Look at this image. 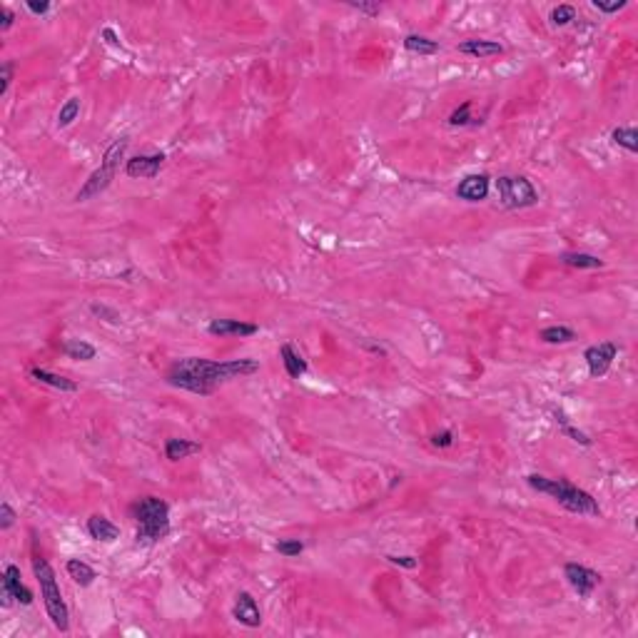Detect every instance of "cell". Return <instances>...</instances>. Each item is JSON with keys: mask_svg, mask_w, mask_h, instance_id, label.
<instances>
[{"mask_svg": "<svg viewBox=\"0 0 638 638\" xmlns=\"http://www.w3.org/2000/svg\"><path fill=\"white\" fill-rule=\"evenodd\" d=\"M259 372L257 359H230V362H215L205 357H185L177 359L165 374V382L175 389H185L192 394L210 396L217 386L227 382L242 379Z\"/></svg>", "mask_w": 638, "mask_h": 638, "instance_id": "obj_1", "label": "cell"}, {"mask_svg": "<svg viewBox=\"0 0 638 638\" xmlns=\"http://www.w3.org/2000/svg\"><path fill=\"white\" fill-rule=\"evenodd\" d=\"M526 484L531 486L533 491L538 494H546L564 507L566 512L571 514H579V516H601V507H598V501L589 494V491L579 489L576 484L566 479H549V476H541V474H528L526 476Z\"/></svg>", "mask_w": 638, "mask_h": 638, "instance_id": "obj_2", "label": "cell"}, {"mask_svg": "<svg viewBox=\"0 0 638 638\" xmlns=\"http://www.w3.org/2000/svg\"><path fill=\"white\" fill-rule=\"evenodd\" d=\"M33 574H35L37 584H40V596H42V603H45V611H48V618L53 621V626L58 628L60 633H68L70 631V611H68V603H65V598H63V591H60L58 579H55L53 566H50L45 559H40V556H35V559H33Z\"/></svg>", "mask_w": 638, "mask_h": 638, "instance_id": "obj_3", "label": "cell"}, {"mask_svg": "<svg viewBox=\"0 0 638 638\" xmlns=\"http://www.w3.org/2000/svg\"><path fill=\"white\" fill-rule=\"evenodd\" d=\"M132 516L138 524V541L155 543L170 533V504L160 496H145L132 507Z\"/></svg>", "mask_w": 638, "mask_h": 638, "instance_id": "obj_4", "label": "cell"}, {"mask_svg": "<svg viewBox=\"0 0 638 638\" xmlns=\"http://www.w3.org/2000/svg\"><path fill=\"white\" fill-rule=\"evenodd\" d=\"M127 145H130V140L122 135V138H117L115 143L105 150V155H102V160H100V167H95L90 172V177L83 182V187L78 190L75 200L88 202V200H93V197L102 195V192L112 185V179H115L117 170H120V160L125 158Z\"/></svg>", "mask_w": 638, "mask_h": 638, "instance_id": "obj_5", "label": "cell"}, {"mask_svg": "<svg viewBox=\"0 0 638 638\" xmlns=\"http://www.w3.org/2000/svg\"><path fill=\"white\" fill-rule=\"evenodd\" d=\"M496 195L504 210H526L538 205V190L524 175H501L496 179Z\"/></svg>", "mask_w": 638, "mask_h": 638, "instance_id": "obj_6", "label": "cell"}, {"mask_svg": "<svg viewBox=\"0 0 638 638\" xmlns=\"http://www.w3.org/2000/svg\"><path fill=\"white\" fill-rule=\"evenodd\" d=\"M618 357V344L616 342H601V344H591L586 347L584 359H586V367H589V374L593 379H601L611 372V364L613 359Z\"/></svg>", "mask_w": 638, "mask_h": 638, "instance_id": "obj_7", "label": "cell"}, {"mask_svg": "<svg viewBox=\"0 0 638 638\" xmlns=\"http://www.w3.org/2000/svg\"><path fill=\"white\" fill-rule=\"evenodd\" d=\"M564 579L569 581V586L581 598H591V593L601 586V574L598 571L589 569L584 564H574V561L564 566Z\"/></svg>", "mask_w": 638, "mask_h": 638, "instance_id": "obj_8", "label": "cell"}, {"mask_svg": "<svg viewBox=\"0 0 638 638\" xmlns=\"http://www.w3.org/2000/svg\"><path fill=\"white\" fill-rule=\"evenodd\" d=\"M20 579V569L16 564H8L3 571V606H11L13 601L23 603V606L33 603V591Z\"/></svg>", "mask_w": 638, "mask_h": 638, "instance_id": "obj_9", "label": "cell"}, {"mask_svg": "<svg viewBox=\"0 0 638 638\" xmlns=\"http://www.w3.org/2000/svg\"><path fill=\"white\" fill-rule=\"evenodd\" d=\"M165 165V155L155 153V155H135L125 163V175L132 179H153L160 175Z\"/></svg>", "mask_w": 638, "mask_h": 638, "instance_id": "obj_10", "label": "cell"}, {"mask_svg": "<svg viewBox=\"0 0 638 638\" xmlns=\"http://www.w3.org/2000/svg\"><path fill=\"white\" fill-rule=\"evenodd\" d=\"M232 618L237 623H242V626H247V628L262 626V611H259L257 601H254V596L249 593V591H240L237 596H235Z\"/></svg>", "mask_w": 638, "mask_h": 638, "instance_id": "obj_11", "label": "cell"}, {"mask_svg": "<svg viewBox=\"0 0 638 638\" xmlns=\"http://www.w3.org/2000/svg\"><path fill=\"white\" fill-rule=\"evenodd\" d=\"M489 187H491L489 175L474 172V175H466L464 179H459V185H456L454 192L464 202H484L489 197Z\"/></svg>", "mask_w": 638, "mask_h": 638, "instance_id": "obj_12", "label": "cell"}, {"mask_svg": "<svg viewBox=\"0 0 638 638\" xmlns=\"http://www.w3.org/2000/svg\"><path fill=\"white\" fill-rule=\"evenodd\" d=\"M207 332L212 337H252L259 332V327L252 322H242V319H212L207 324Z\"/></svg>", "mask_w": 638, "mask_h": 638, "instance_id": "obj_13", "label": "cell"}, {"mask_svg": "<svg viewBox=\"0 0 638 638\" xmlns=\"http://www.w3.org/2000/svg\"><path fill=\"white\" fill-rule=\"evenodd\" d=\"M88 533L90 538H95V541H102V543H112L120 538V528L107 516H102V514H93L88 519Z\"/></svg>", "mask_w": 638, "mask_h": 638, "instance_id": "obj_14", "label": "cell"}, {"mask_svg": "<svg viewBox=\"0 0 638 638\" xmlns=\"http://www.w3.org/2000/svg\"><path fill=\"white\" fill-rule=\"evenodd\" d=\"M459 53L469 55V58H494V55L504 53V45L496 40H464L459 42Z\"/></svg>", "mask_w": 638, "mask_h": 638, "instance_id": "obj_15", "label": "cell"}, {"mask_svg": "<svg viewBox=\"0 0 638 638\" xmlns=\"http://www.w3.org/2000/svg\"><path fill=\"white\" fill-rule=\"evenodd\" d=\"M280 357H282V364H285L287 377H292V379H300V377L307 374V370H309L307 359L302 357V354L297 352L292 344H282V347H280Z\"/></svg>", "mask_w": 638, "mask_h": 638, "instance_id": "obj_16", "label": "cell"}, {"mask_svg": "<svg viewBox=\"0 0 638 638\" xmlns=\"http://www.w3.org/2000/svg\"><path fill=\"white\" fill-rule=\"evenodd\" d=\"M202 451V444L190 442V439H167L165 442V456L170 461H179V459H187L192 454H200Z\"/></svg>", "mask_w": 638, "mask_h": 638, "instance_id": "obj_17", "label": "cell"}, {"mask_svg": "<svg viewBox=\"0 0 638 638\" xmlns=\"http://www.w3.org/2000/svg\"><path fill=\"white\" fill-rule=\"evenodd\" d=\"M30 377L35 382H40V384H48V386L60 389V391H78L80 389L78 382L68 379V377H63V374H53V372H48V370H40V367H33Z\"/></svg>", "mask_w": 638, "mask_h": 638, "instance_id": "obj_18", "label": "cell"}, {"mask_svg": "<svg viewBox=\"0 0 638 638\" xmlns=\"http://www.w3.org/2000/svg\"><path fill=\"white\" fill-rule=\"evenodd\" d=\"M65 571H68V576L80 586V589H88V586H93L98 579V571L80 559H70L68 564H65Z\"/></svg>", "mask_w": 638, "mask_h": 638, "instance_id": "obj_19", "label": "cell"}, {"mask_svg": "<svg viewBox=\"0 0 638 638\" xmlns=\"http://www.w3.org/2000/svg\"><path fill=\"white\" fill-rule=\"evenodd\" d=\"M561 262L566 267H574V269H601L603 267V259L596 257V254H589V252H561Z\"/></svg>", "mask_w": 638, "mask_h": 638, "instance_id": "obj_20", "label": "cell"}, {"mask_svg": "<svg viewBox=\"0 0 638 638\" xmlns=\"http://www.w3.org/2000/svg\"><path fill=\"white\" fill-rule=\"evenodd\" d=\"M554 419H556V424H559V432L564 434V437H569L571 442H576V444H581V447H591V437L586 432H581L579 427H574V424H571V419L566 417L564 412H561V409H554Z\"/></svg>", "mask_w": 638, "mask_h": 638, "instance_id": "obj_21", "label": "cell"}, {"mask_svg": "<svg viewBox=\"0 0 638 638\" xmlns=\"http://www.w3.org/2000/svg\"><path fill=\"white\" fill-rule=\"evenodd\" d=\"M538 339L546 344H569L574 339H579V334L571 327H566V324H551V327H543L538 332Z\"/></svg>", "mask_w": 638, "mask_h": 638, "instance_id": "obj_22", "label": "cell"}, {"mask_svg": "<svg viewBox=\"0 0 638 638\" xmlns=\"http://www.w3.org/2000/svg\"><path fill=\"white\" fill-rule=\"evenodd\" d=\"M63 354L68 359H78V362H90V359H95L98 357V349L93 347L90 342H85V339H68V342L63 344Z\"/></svg>", "mask_w": 638, "mask_h": 638, "instance_id": "obj_23", "label": "cell"}, {"mask_svg": "<svg viewBox=\"0 0 638 638\" xmlns=\"http://www.w3.org/2000/svg\"><path fill=\"white\" fill-rule=\"evenodd\" d=\"M404 50L417 55H437L439 53V42L432 40L427 35H417V33H409L404 37Z\"/></svg>", "mask_w": 638, "mask_h": 638, "instance_id": "obj_24", "label": "cell"}, {"mask_svg": "<svg viewBox=\"0 0 638 638\" xmlns=\"http://www.w3.org/2000/svg\"><path fill=\"white\" fill-rule=\"evenodd\" d=\"M611 143L618 145V148H623L626 153L636 155L638 153V132H636V127H616V130L611 132Z\"/></svg>", "mask_w": 638, "mask_h": 638, "instance_id": "obj_25", "label": "cell"}, {"mask_svg": "<svg viewBox=\"0 0 638 638\" xmlns=\"http://www.w3.org/2000/svg\"><path fill=\"white\" fill-rule=\"evenodd\" d=\"M80 110H83V105H80V98H70L68 102H65L63 107H60L58 112V127H70L75 120L80 117Z\"/></svg>", "mask_w": 638, "mask_h": 638, "instance_id": "obj_26", "label": "cell"}, {"mask_svg": "<svg viewBox=\"0 0 638 638\" xmlns=\"http://www.w3.org/2000/svg\"><path fill=\"white\" fill-rule=\"evenodd\" d=\"M551 25L554 28H564V25H569L571 20H576V8L574 6H556L554 11H551Z\"/></svg>", "mask_w": 638, "mask_h": 638, "instance_id": "obj_27", "label": "cell"}, {"mask_svg": "<svg viewBox=\"0 0 638 638\" xmlns=\"http://www.w3.org/2000/svg\"><path fill=\"white\" fill-rule=\"evenodd\" d=\"M275 549H277V554L287 556V559H297V556L305 551V543H302L300 538H282V541L275 543Z\"/></svg>", "mask_w": 638, "mask_h": 638, "instance_id": "obj_28", "label": "cell"}, {"mask_svg": "<svg viewBox=\"0 0 638 638\" xmlns=\"http://www.w3.org/2000/svg\"><path fill=\"white\" fill-rule=\"evenodd\" d=\"M471 120H474V117H471V102L469 100L461 102V105L456 107L451 115H449V125L451 127H464V125H469Z\"/></svg>", "mask_w": 638, "mask_h": 638, "instance_id": "obj_29", "label": "cell"}, {"mask_svg": "<svg viewBox=\"0 0 638 638\" xmlns=\"http://www.w3.org/2000/svg\"><path fill=\"white\" fill-rule=\"evenodd\" d=\"M16 519H18V514L13 512V507L8 501H3V504H0V531H8V528L16 524Z\"/></svg>", "mask_w": 638, "mask_h": 638, "instance_id": "obj_30", "label": "cell"}, {"mask_svg": "<svg viewBox=\"0 0 638 638\" xmlns=\"http://www.w3.org/2000/svg\"><path fill=\"white\" fill-rule=\"evenodd\" d=\"M591 6L596 8L598 13H606V16H613V13L623 11L628 6V0H616V3H601V0H593Z\"/></svg>", "mask_w": 638, "mask_h": 638, "instance_id": "obj_31", "label": "cell"}, {"mask_svg": "<svg viewBox=\"0 0 638 638\" xmlns=\"http://www.w3.org/2000/svg\"><path fill=\"white\" fill-rule=\"evenodd\" d=\"M13 70H16V65H13L11 60H6V63H3V68H0V80H3V83H0V95H6L8 88H11V83H13Z\"/></svg>", "mask_w": 638, "mask_h": 638, "instance_id": "obj_32", "label": "cell"}, {"mask_svg": "<svg viewBox=\"0 0 638 638\" xmlns=\"http://www.w3.org/2000/svg\"><path fill=\"white\" fill-rule=\"evenodd\" d=\"M386 561H389V564H394V566H401V569H417V566H419L417 556H394V554H389V556H386Z\"/></svg>", "mask_w": 638, "mask_h": 638, "instance_id": "obj_33", "label": "cell"}, {"mask_svg": "<svg viewBox=\"0 0 638 638\" xmlns=\"http://www.w3.org/2000/svg\"><path fill=\"white\" fill-rule=\"evenodd\" d=\"M349 8H354V11L364 13V16H370V18H374L382 13V3H349Z\"/></svg>", "mask_w": 638, "mask_h": 638, "instance_id": "obj_34", "label": "cell"}, {"mask_svg": "<svg viewBox=\"0 0 638 638\" xmlns=\"http://www.w3.org/2000/svg\"><path fill=\"white\" fill-rule=\"evenodd\" d=\"M432 444L437 449H449L454 444V434L449 432V429H444V432H437V434H432Z\"/></svg>", "mask_w": 638, "mask_h": 638, "instance_id": "obj_35", "label": "cell"}, {"mask_svg": "<svg viewBox=\"0 0 638 638\" xmlns=\"http://www.w3.org/2000/svg\"><path fill=\"white\" fill-rule=\"evenodd\" d=\"M90 312L98 314V317H107V322H112V324H120V317H117L115 312L107 309V307H102V305H90Z\"/></svg>", "mask_w": 638, "mask_h": 638, "instance_id": "obj_36", "label": "cell"}, {"mask_svg": "<svg viewBox=\"0 0 638 638\" xmlns=\"http://www.w3.org/2000/svg\"><path fill=\"white\" fill-rule=\"evenodd\" d=\"M25 8L33 13V16H45V13H50V3H33V0H28Z\"/></svg>", "mask_w": 638, "mask_h": 638, "instance_id": "obj_37", "label": "cell"}, {"mask_svg": "<svg viewBox=\"0 0 638 638\" xmlns=\"http://www.w3.org/2000/svg\"><path fill=\"white\" fill-rule=\"evenodd\" d=\"M13 23H16V13H13L11 8H3V23H0V30H3V33L11 30Z\"/></svg>", "mask_w": 638, "mask_h": 638, "instance_id": "obj_38", "label": "cell"}, {"mask_svg": "<svg viewBox=\"0 0 638 638\" xmlns=\"http://www.w3.org/2000/svg\"><path fill=\"white\" fill-rule=\"evenodd\" d=\"M102 37H105V40L110 42V45H115V48H117V45H120V40H117V35L110 30V28H105V30H102Z\"/></svg>", "mask_w": 638, "mask_h": 638, "instance_id": "obj_39", "label": "cell"}]
</instances>
